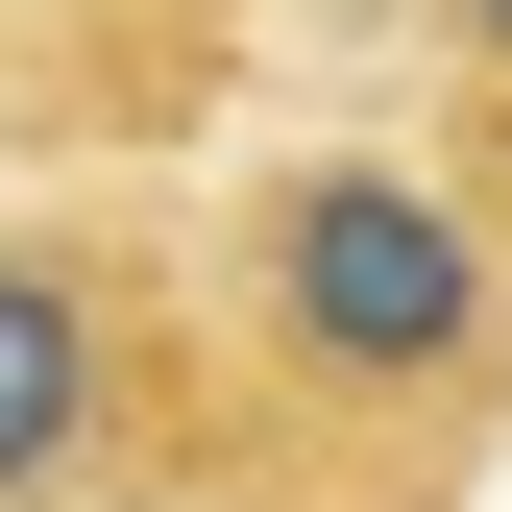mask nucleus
Here are the masks:
<instances>
[{
  "label": "nucleus",
  "instance_id": "2",
  "mask_svg": "<svg viewBox=\"0 0 512 512\" xmlns=\"http://www.w3.org/2000/svg\"><path fill=\"white\" fill-rule=\"evenodd\" d=\"M0 512H244L196 196H0Z\"/></svg>",
  "mask_w": 512,
  "mask_h": 512
},
{
  "label": "nucleus",
  "instance_id": "1",
  "mask_svg": "<svg viewBox=\"0 0 512 512\" xmlns=\"http://www.w3.org/2000/svg\"><path fill=\"white\" fill-rule=\"evenodd\" d=\"M244 512H464L512 464V98L415 74L366 122H269L196 196Z\"/></svg>",
  "mask_w": 512,
  "mask_h": 512
},
{
  "label": "nucleus",
  "instance_id": "3",
  "mask_svg": "<svg viewBox=\"0 0 512 512\" xmlns=\"http://www.w3.org/2000/svg\"><path fill=\"white\" fill-rule=\"evenodd\" d=\"M220 74V0H0V122L25 147H147Z\"/></svg>",
  "mask_w": 512,
  "mask_h": 512
},
{
  "label": "nucleus",
  "instance_id": "4",
  "mask_svg": "<svg viewBox=\"0 0 512 512\" xmlns=\"http://www.w3.org/2000/svg\"><path fill=\"white\" fill-rule=\"evenodd\" d=\"M391 49H415V74H488V98H512V0H391Z\"/></svg>",
  "mask_w": 512,
  "mask_h": 512
}]
</instances>
